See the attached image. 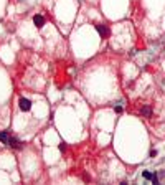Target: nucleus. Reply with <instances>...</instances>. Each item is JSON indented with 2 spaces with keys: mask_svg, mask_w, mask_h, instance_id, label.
<instances>
[{
  "mask_svg": "<svg viewBox=\"0 0 165 185\" xmlns=\"http://www.w3.org/2000/svg\"><path fill=\"white\" fill-rule=\"evenodd\" d=\"M142 116H145V118H150L152 116V109L150 108H147V106H145V108H142Z\"/></svg>",
  "mask_w": 165,
  "mask_h": 185,
  "instance_id": "5",
  "label": "nucleus"
},
{
  "mask_svg": "<svg viewBox=\"0 0 165 185\" xmlns=\"http://www.w3.org/2000/svg\"><path fill=\"white\" fill-rule=\"evenodd\" d=\"M33 23H35L36 28H41V26L45 25V18L41 17V15H35V17H33Z\"/></svg>",
  "mask_w": 165,
  "mask_h": 185,
  "instance_id": "4",
  "label": "nucleus"
},
{
  "mask_svg": "<svg viewBox=\"0 0 165 185\" xmlns=\"http://www.w3.org/2000/svg\"><path fill=\"white\" fill-rule=\"evenodd\" d=\"M0 141L7 144V141H8V134H7V132H0Z\"/></svg>",
  "mask_w": 165,
  "mask_h": 185,
  "instance_id": "6",
  "label": "nucleus"
},
{
  "mask_svg": "<svg viewBox=\"0 0 165 185\" xmlns=\"http://www.w3.org/2000/svg\"><path fill=\"white\" fill-rule=\"evenodd\" d=\"M144 177L149 180V179H152V173H150V172H144Z\"/></svg>",
  "mask_w": 165,
  "mask_h": 185,
  "instance_id": "7",
  "label": "nucleus"
},
{
  "mask_svg": "<svg viewBox=\"0 0 165 185\" xmlns=\"http://www.w3.org/2000/svg\"><path fill=\"white\" fill-rule=\"evenodd\" d=\"M96 30L101 35V38H107V36H109V28H107L106 25H96Z\"/></svg>",
  "mask_w": 165,
  "mask_h": 185,
  "instance_id": "1",
  "label": "nucleus"
},
{
  "mask_svg": "<svg viewBox=\"0 0 165 185\" xmlns=\"http://www.w3.org/2000/svg\"><path fill=\"white\" fill-rule=\"evenodd\" d=\"M7 144H8L10 147H13V149H22V142L18 141V139H15V137H8Z\"/></svg>",
  "mask_w": 165,
  "mask_h": 185,
  "instance_id": "3",
  "label": "nucleus"
},
{
  "mask_svg": "<svg viewBox=\"0 0 165 185\" xmlns=\"http://www.w3.org/2000/svg\"><path fill=\"white\" fill-rule=\"evenodd\" d=\"M20 109L22 111H30L32 109V103H30L27 98H20Z\"/></svg>",
  "mask_w": 165,
  "mask_h": 185,
  "instance_id": "2",
  "label": "nucleus"
}]
</instances>
